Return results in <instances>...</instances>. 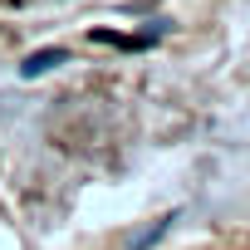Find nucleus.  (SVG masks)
Here are the masks:
<instances>
[{
  "instance_id": "obj_1",
  "label": "nucleus",
  "mask_w": 250,
  "mask_h": 250,
  "mask_svg": "<svg viewBox=\"0 0 250 250\" xmlns=\"http://www.w3.org/2000/svg\"><path fill=\"white\" fill-rule=\"evenodd\" d=\"M59 59H64L59 49H44V54H30V59H25V74H44V69H54Z\"/></svg>"
}]
</instances>
